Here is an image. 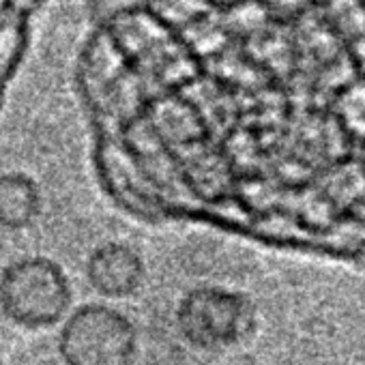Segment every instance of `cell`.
<instances>
[{"label": "cell", "instance_id": "obj_2", "mask_svg": "<svg viewBox=\"0 0 365 365\" xmlns=\"http://www.w3.org/2000/svg\"><path fill=\"white\" fill-rule=\"evenodd\" d=\"M71 301L69 277L50 258H20L0 273V309L18 327L50 329L67 316Z\"/></svg>", "mask_w": 365, "mask_h": 365}, {"label": "cell", "instance_id": "obj_7", "mask_svg": "<svg viewBox=\"0 0 365 365\" xmlns=\"http://www.w3.org/2000/svg\"><path fill=\"white\" fill-rule=\"evenodd\" d=\"M0 365H3V359H0Z\"/></svg>", "mask_w": 365, "mask_h": 365}, {"label": "cell", "instance_id": "obj_8", "mask_svg": "<svg viewBox=\"0 0 365 365\" xmlns=\"http://www.w3.org/2000/svg\"><path fill=\"white\" fill-rule=\"evenodd\" d=\"M363 3H365V0H363Z\"/></svg>", "mask_w": 365, "mask_h": 365}, {"label": "cell", "instance_id": "obj_3", "mask_svg": "<svg viewBox=\"0 0 365 365\" xmlns=\"http://www.w3.org/2000/svg\"><path fill=\"white\" fill-rule=\"evenodd\" d=\"M138 350V329L129 316L101 303L71 312L58 333L65 365H133Z\"/></svg>", "mask_w": 365, "mask_h": 365}, {"label": "cell", "instance_id": "obj_6", "mask_svg": "<svg viewBox=\"0 0 365 365\" xmlns=\"http://www.w3.org/2000/svg\"><path fill=\"white\" fill-rule=\"evenodd\" d=\"M344 120L352 131L365 133V88H354L344 99Z\"/></svg>", "mask_w": 365, "mask_h": 365}, {"label": "cell", "instance_id": "obj_4", "mask_svg": "<svg viewBox=\"0 0 365 365\" xmlns=\"http://www.w3.org/2000/svg\"><path fill=\"white\" fill-rule=\"evenodd\" d=\"M86 279L108 299L131 297L144 282V260L127 243H103L86 260Z\"/></svg>", "mask_w": 365, "mask_h": 365}, {"label": "cell", "instance_id": "obj_1", "mask_svg": "<svg viewBox=\"0 0 365 365\" xmlns=\"http://www.w3.org/2000/svg\"><path fill=\"white\" fill-rule=\"evenodd\" d=\"M178 335L192 348L222 352L247 341L258 329L254 301L224 286H198L176 305Z\"/></svg>", "mask_w": 365, "mask_h": 365}, {"label": "cell", "instance_id": "obj_5", "mask_svg": "<svg viewBox=\"0 0 365 365\" xmlns=\"http://www.w3.org/2000/svg\"><path fill=\"white\" fill-rule=\"evenodd\" d=\"M41 211L37 182L22 172L0 174V226L7 230L29 228Z\"/></svg>", "mask_w": 365, "mask_h": 365}]
</instances>
